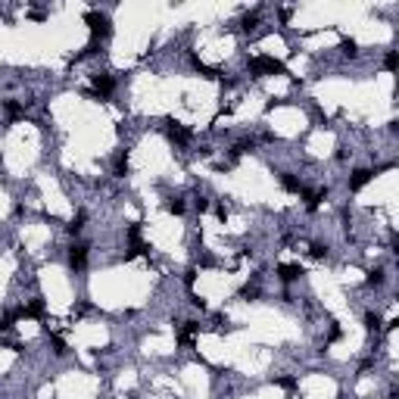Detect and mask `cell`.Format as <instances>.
Instances as JSON below:
<instances>
[{
	"mask_svg": "<svg viewBox=\"0 0 399 399\" xmlns=\"http://www.w3.org/2000/svg\"><path fill=\"white\" fill-rule=\"evenodd\" d=\"M166 134H169V141H172V144H178V147H187V144H190V137H193V134H190L187 128H181L178 122H169V125H166Z\"/></svg>",
	"mask_w": 399,
	"mask_h": 399,
	"instance_id": "cell-1",
	"label": "cell"
},
{
	"mask_svg": "<svg viewBox=\"0 0 399 399\" xmlns=\"http://www.w3.org/2000/svg\"><path fill=\"white\" fill-rule=\"evenodd\" d=\"M88 25H91L94 37H106L109 34V19L103 13H88Z\"/></svg>",
	"mask_w": 399,
	"mask_h": 399,
	"instance_id": "cell-2",
	"label": "cell"
},
{
	"mask_svg": "<svg viewBox=\"0 0 399 399\" xmlns=\"http://www.w3.org/2000/svg\"><path fill=\"white\" fill-rule=\"evenodd\" d=\"M250 69H253V72H268V75H274V72H281V63L271 59V56H256V59H250Z\"/></svg>",
	"mask_w": 399,
	"mask_h": 399,
	"instance_id": "cell-3",
	"label": "cell"
},
{
	"mask_svg": "<svg viewBox=\"0 0 399 399\" xmlns=\"http://www.w3.org/2000/svg\"><path fill=\"white\" fill-rule=\"evenodd\" d=\"M85 262H88V247L85 244H75L69 250V265L72 268H85Z\"/></svg>",
	"mask_w": 399,
	"mask_h": 399,
	"instance_id": "cell-4",
	"label": "cell"
},
{
	"mask_svg": "<svg viewBox=\"0 0 399 399\" xmlns=\"http://www.w3.org/2000/svg\"><path fill=\"white\" fill-rule=\"evenodd\" d=\"M371 178H374V172H368V169H358V172H352V178H349V190H358V187H365Z\"/></svg>",
	"mask_w": 399,
	"mask_h": 399,
	"instance_id": "cell-5",
	"label": "cell"
},
{
	"mask_svg": "<svg viewBox=\"0 0 399 399\" xmlns=\"http://www.w3.org/2000/svg\"><path fill=\"white\" fill-rule=\"evenodd\" d=\"M94 88H97V94L109 97V94H112V88H115V82H112L109 75H94Z\"/></svg>",
	"mask_w": 399,
	"mask_h": 399,
	"instance_id": "cell-6",
	"label": "cell"
},
{
	"mask_svg": "<svg viewBox=\"0 0 399 399\" xmlns=\"http://www.w3.org/2000/svg\"><path fill=\"white\" fill-rule=\"evenodd\" d=\"M277 271H281V281H284V284L300 281V274H303V268H300V265H281Z\"/></svg>",
	"mask_w": 399,
	"mask_h": 399,
	"instance_id": "cell-7",
	"label": "cell"
},
{
	"mask_svg": "<svg viewBox=\"0 0 399 399\" xmlns=\"http://www.w3.org/2000/svg\"><path fill=\"white\" fill-rule=\"evenodd\" d=\"M281 184H284L290 193H303V184H300V178H296V175H290V172H284V175H281Z\"/></svg>",
	"mask_w": 399,
	"mask_h": 399,
	"instance_id": "cell-8",
	"label": "cell"
},
{
	"mask_svg": "<svg viewBox=\"0 0 399 399\" xmlns=\"http://www.w3.org/2000/svg\"><path fill=\"white\" fill-rule=\"evenodd\" d=\"M166 206H169V212H175V215H181V212H184V200H181V196H172V200H169V203H166Z\"/></svg>",
	"mask_w": 399,
	"mask_h": 399,
	"instance_id": "cell-9",
	"label": "cell"
},
{
	"mask_svg": "<svg viewBox=\"0 0 399 399\" xmlns=\"http://www.w3.org/2000/svg\"><path fill=\"white\" fill-rule=\"evenodd\" d=\"M4 106H7V112H10V115H13V118H19V115H25V109H22V106H19V103H16V100H7V103H4Z\"/></svg>",
	"mask_w": 399,
	"mask_h": 399,
	"instance_id": "cell-10",
	"label": "cell"
},
{
	"mask_svg": "<svg viewBox=\"0 0 399 399\" xmlns=\"http://www.w3.org/2000/svg\"><path fill=\"white\" fill-rule=\"evenodd\" d=\"M368 284H374V287H381V284H384V268H377V271H371V274H368Z\"/></svg>",
	"mask_w": 399,
	"mask_h": 399,
	"instance_id": "cell-11",
	"label": "cell"
},
{
	"mask_svg": "<svg viewBox=\"0 0 399 399\" xmlns=\"http://www.w3.org/2000/svg\"><path fill=\"white\" fill-rule=\"evenodd\" d=\"M312 256H315V259H322V256H328V247H322V244H315V247H312Z\"/></svg>",
	"mask_w": 399,
	"mask_h": 399,
	"instance_id": "cell-12",
	"label": "cell"
}]
</instances>
